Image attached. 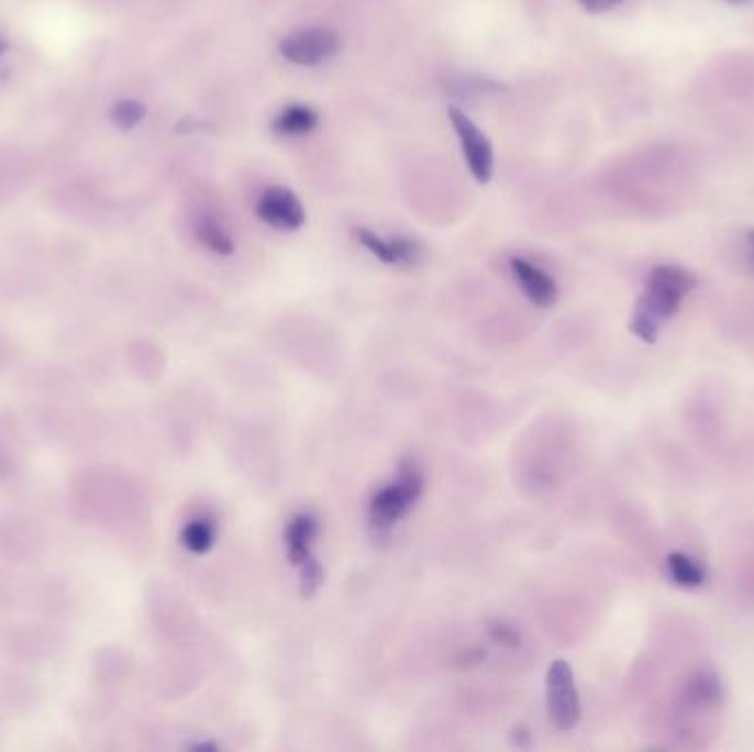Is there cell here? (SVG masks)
<instances>
[{"label":"cell","mask_w":754,"mask_h":752,"mask_svg":"<svg viewBox=\"0 0 754 752\" xmlns=\"http://www.w3.org/2000/svg\"><path fill=\"white\" fill-rule=\"evenodd\" d=\"M697 287V276L679 265H655L646 278V289L637 300L635 311L657 324L673 318L681 300Z\"/></svg>","instance_id":"cell-1"},{"label":"cell","mask_w":754,"mask_h":752,"mask_svg":"<svg viewBox=\"0 0 754 752\" xmlns=\"http://www.w3.org/2000/svg\"><path fill=\"white\" fill-rule=\"evenodd\" d=\"M424 490L422 473L409 464L402 466L398 479L382 486L370 499L368 521L375 530H389L400 523L418 504Z\"/></svg>","instance_id":"cell-2"},{"label":"cell","mask_w":754,"mask_h":752,"mask_svg":"<svg viewBox=\"0 0 754 752\" xmlns=\"http://www.w3.org/2000/svg\"><path fill=\"white\" fill-rule=\"evenodd\" d=\"M342 49V38L331 27H304L285 36L278 45L280 56L298 67H315Z\"/></svg>","instance_id":"cell-3"},{"label":"cell","mask_w":754,"mask_h":752,"mask_svg":"<svg viewBox=\"0 0 754 752\" xmlns=\"http://www.w3.org/2000/svg\"><path fill=\"white\" fill-rule=\"evenodd\" d=\"M547 712L558 730H572L580 719L574 671L565 660H554L547 668Z\"/></svg>","instance_id":"cell-4"},{"label":"cell","mask_w":754,"mask_h":752,"mask_svg":"<svg viewBox=\"0 0 754 752\" xmlns=\"http://www.w3.org/2000/svg\"><path fill=\"white\" fill-rule=\"evenodd\" d=\"M451 124L459 137L464 159L473 173V177L479 184H488L495 170V153L490 140L481 133V129L462 111V109H451L448 111Z\"/></svg>","instance_id":"cell-5"},{"label":"cell","mask_w":754,"mask_h":752,"mask_svg":"<svg viewBox=\"0 0 754 752\" xmlns=\"http://www.w3.org/2000/svg\"><path fill=\"white\" fill-rule=\"evenodd\" d=\"M256 214L269 228L285 230V232L298 230L304 223V208L300 199L291 190L280 188V186L267 188L260 195L256 203Z\"/></svg>","instance_id":"cell-6"},{"label":"cell","mask_w":754,"mask_h":752,"mask_svg":"<svg viewBox=\"0 0 754 752\" xmlns=\"http://www.w3.org/2000/svg\"><path fill=\"white\" fill-rule=\"evenodd\" d=\"M359 245H364L377 261L387 265H415L420 258V247L415 241L407 236L385 239L368 228H355L353 230Z\"/></svg>","instance_id":"cell-7"},{"label":"cell","mask_w":754,"mask_h":752,"mask_svg":"<svg viewBox=\"0 0 754 752\" xmlns=\"http://www.w3.org/2000/svg\"><path fill=\"white\" fill-rule=\"evenodd\" d=\"M510 269L530 302H534L536 307H552L556 302L558 287L545 269L521 256H514L510 261Z\"/></svg>","instance_id":"cell-8"},{"label":"cell","mask_w":754,"mask_h":752,"mask_svg":"<svg viewBox=\"0 0 754 752\" xmlns=\"http://www.w3.org/2000/svg\"><path fill=\"white\" fill-rule=\"evenodd\" d=\"M318 534V521L302 512V515H296L287 528H285V545H287V559L293 567H304L307 563L313 561V554H311V545H313V539Z\"/></svg>","instance_id":"cell-9"},{"label":"cell","mask_w":754,"mask_h":752,"mask_svg":"<svg viewBox=\"0 0 754 752\" xmlns=\"http://www.w3.org/2000/svg\"><path fill=\"white\" fill-rule=\"evenodd\" d=\"M684 697L690 706L708 708L721 699V682L712 671H697L684 686Z\"/></svg>","instance_id":"cell-10"},{"label":"cell","mask_w":754,"mask_h":752,"mask_svg":"<svg viewBox=\"0 0 754 752\" xmlns=\"http://www.w3.org/2000/svg\"><path fill=\"white\" fill-rule=\"evenodd\" d=\"M318 122H320V118L311 107L291 104V107H285L276 115L274 131L280 135H307L318 126Z\"/></svg>","instance_id":"cell-11"},{"label":"cell","mask_w":754,"mask_h":752,"mask_svg":"<svg viewBox=\"0 0 754 752\" xmlns=\"http://www.w3.org/2000/svg\"><path fill=\"white\" fill-rule=\"evenodd\" d=\"M666 572L670 580L677 583L679 587L692 589L706 583V569L695 559L681 552H673L666 556Z\"/></svg>","instance_id":"cell-12"},{"label":"cell","mask_w":754,"mask_h":752,"mask_svg":"<svg viewBox=\"0 0 754 752\" xmlns=\"http://www.w3.org/2000/svg\"><path fill=\"white\" fill-rule=\"evenodd\" d=\"M195 236L197 241L208 247L210 252L219 254V256H230L234 252V241L232 236L225 232V228L212 219V217H201L195 225Z\"/></svg>","instance_id":"cell-13"},{"label":"cell","mask_w":754,"mask_h":752,"mask_svg":"<svg viewBox=\"0 0 754 752\" xmlns=\"http://www.w3.org/2000/svg\"><path fill=\"white\" fill-rule=\"evenodd\" d=\"M217 528L208 519H195L181 530V545L192 554H206L212 550Z\"/></svg>","instance_id":"cell-14"},{"label":"cell","mask_w":754,"mask_h":752,"mask_svg":"<svg viewBox=\"0 0 754 752\" xmlns=\"http://www.w3.org/2000/svg\"><path fill=\"white\" fill-rule=\"evenodd\" d=\"M146 113L148 111L140 100H120L111 109V122L122 131H131L144 122Z\"/></svg>","instance_id":"cell-15"},{"label":"cell","mask_w":754,"mask_h":752,"mask_svg":"<svg viewBox=\"0 0 754 752\" xmlns=\"http://www.w3.org/2000/svg\"><path fill=\"white\" fill-rule=\"evenodd\" d=\"M322 580H324V572L315 559L311 563H307L304 567H300V594L304 598L313 596L320 589Z\"/></svg>","instance_id":"cell-16"},{"label":"cell","mask_w":754,"mask_h":752,"mask_svg":"<svg viewBox=\"0 0 754 752\" xmlns=\"http://www.w3.org/2000/svg\"><path fill=\"white\" fill-rule=\"evenodd\" d=\"M629 327H631V331H633L642 342H646V344H655V342H657L659 324H657L655 320L646 318L644 313H637V311H635Z\"/></svg>","instance_id":"cell-17"},{"label":"cell","mask_w":754,"mask_h":752,"mask_svg":"<svg viewBox=\"0 0 754 752\" xmlns=\"http://www.w3.org/2000/svg\"><path fill=\"white\" fill-rule=\"evenodd\" d=\"M578 3L589 14H605V12L613 10V8H618L620 3H624V0H578Z\"/></svg>","instance_id":"cell-18"},{"label":"cell","mask_w":754,"mask_h":752,"mask_svg":"<svg viewBox=\"0 0 754 752\" xmlns=\"http://www.w3.org/2000/svg\"><path fill=\"white\" fill-rule=\"evenodd\" d=\"M490 633H492V638H495L497 642H501V644H508V646L519 644V635H517L512 629L503 627V624H492Z\"/></svg>","instance_id":"cell-19"},{"label":"cell","mask_w":754,"mask_h":752,"mask_svg":"<svg viewBox=\"0 0 754 752\" xmlns=\"http://www.w3.org/2000/svg\"><path fill=\"white\" fill-rule=\"evenodd\" d=\"M8 52V43H5V38L3 36H0V58H3V54Z\"/></svg>","instance_id":"cell-20"},{"label":"cell","mask_w":754,"mask_h":752,"mask_svg":"<svg viewBox=\"0 0 754 752\" xmlns=\"http://www.w3.org/2000/svg\"><path fill=\"white\" fill-rule=\"evenodd\" d=\"M728 3H734V5H743V3H750V0H728Z\"/></svg>","instance_id":"cell-21"},{"label":"cell","mask_w":754,"mask_h":752,"mask_svg":"<svg viewBox=\"0 0 754 752\" xmlns=\"http://www.w3.org/2000/svg\"><path fill=\"white\" fill-rule=\"evenodd\" d=\"M747 239H750V243H752V247H754V230L747 232Z\"/></svg>","instance_id":"cell-22"}]
</instances>
